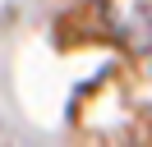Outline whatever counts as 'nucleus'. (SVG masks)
I'll return each mask as SVG.
<instances>
[{
  "label": "nucleus",
  "instance_id": "f257e3e1",
  "mask_svg": "<svg viewBox=\"0 0 152 147\" xmlns=\"http://www.w3.org/2000/svg\"><path fill=\"white\" fill-rule=\"evenodd\" d=\"M102 28L129 55H152V0H102Z\"/></svg>",
  "mask_w": 152,
  "mask_h": 147
}]
</instances>
